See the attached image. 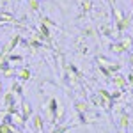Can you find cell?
I'll return each mask as SVG.
<instances>
[{
  "mask_svg": "<svg viewBox=\"0 0 133 133\" xmlns=\"http://www.w3.org/2000/svg\"><path fill=\"white\" fill-rule=\"evenodd\" d=\"M112 83H114V87H117V89H121V91H124V89L128 87V80H126V76H124V75H121V73L114 75Z\"/></svg>",
  "mask_w": 133,
  "mask_h": 133,
  "instance_id": "cell-1",
  "label": "cell"
},
{
  "mask_svg": "<svg viewBox=\"0 0 133 133\" xmlns=\"http://www.w3.org/2000/svg\"><path fill=\"white\" fill-rule=\"evenodd\" d=\"M20 114L23 115V119L25 121H29L32 117V105L29 101H25V99H21V105H20Z\"/></svg>",
  "mask_w": 133,
  "mask_h": 133,
  "instance_id": "cell-2",
  "label": "cell"
},
{
  "mask_svg": "<svg viewBox=\"0 0 133 133\" xmlns=\"http://www.w3.org/2000/svg\"><path fill=\"white\" fill-rule=\"evenodd\" d=\"M78 5H80V16H83V14H89L92 9H94V2L92 0H78Z\"/></svg>",
  "mask_w": 133,
  "mask_h": 133,
  "instance_id": "cell-3",
  "label": "cell"
},
{
  "mask_svg": "<svg viewBox=\"0 0 133 133\" xmlns=\"http://www.w3.org/2000/svg\"><path fill=\"white\" fill-rule=\"evenodd\" d=\"M32 126H34V131H36V133L43 131L44 121H43V115H41V114H34V115H32Z\"/></svg>",
  "mask_w": 133,
  "mask_h": 133,
  "instance_id": "cell-4",
  "label": "cell"
},
{
  "mask_svg": "<svg viewBox=\"0 0 133 133\" xmlns=\"http://www.w3.org/2000/svg\"><path fill=\"white\" fill-rule=\"evenodd\" d=\"M130 25H131L130 18H128V16H124L121 21H117V23H115V30L119 32V34H123L124 30H128V29H130Z\"/></svg>",
  "mask_w": 133,
  "mask_h": 133,
  "instance_id": "cell-5",
  "label": "cell"
},
{
  "mask_svg": "<svg viewBox=\"0 0 133 133\" xmlns=\"http://www.w3.org/2000/svg\"><path fill=\"white\" fill-rule=\"evenodd\" d=\"M98 30L101 32L103 36H107V37H112L114 36V27L108 23V21H103V23H99V29Z\"/></svg>",
  "mask_w": 133,
  "mask_h": 133,
  "instance_id": "cell-6",
  "label": "cell"
},
{
  "mask_svg": "<svg viewBox=\"0 0 133 133\" xmlns=\"http://www.w3.org/2000/svg\"><path fill=\"white\" fill-rule=\"evenodd\" d=\"M4 105H5V108L11 107V105H18V103H16V94L12 91H7L4 94Z\"/></svg>",
  "mask_w": 133,
  "mask_h": 133,
  "instance_id": "cell-7",
  "label": "cell"
},
{
  "mask_svg": "<svg viewBox=\"0 0 133 133\" xmlns=\"http://www.w3.org/2000/svg\"><path fill=\"white\" fill-rule=\"evenodd\" d=\"M75 110L78 114H87L91 110V105L87 101H75Z\"/></svg>",
  "mask_w": 133,
  "mask_h": 133,
  "instance_id": "cell-8",
  "label": "cell"
},
{
  "mask_svg": "<svg viewBox=\"0 0 133 133\" xmlns=\"http://www.w3.org/2000/svg\"><path fill=\"white\" fill-rule=\"evenodd\" d=\"M119 43H121V46H123L126 51H130L133 48V37H131V36H123Z\"/></svg>",
  "mask_w": 133,
  "mask_h": 133,
  "instance_id": "cell-9",
  "label": "cell"
},
{
  "mask_svg": "<svg viewBox=\"0 0 133 133\" xmlns=\"http://www.w3.org/2000/svg\"><path fill=\"white\" fill-rule=\"evenodd\" d=\"M16 76H18V78H20L21 82H27V80H30L32 73H30V69H29V68H21L20 71L16 73Z\"/></svg>",
  "mask_w": 133,
  "mask_h": 133,
  "instance_id": "cell-10",
  "label": "cell"
},
{
  "mask_svg": "<svg viewBox=\"0 0 133 133\" xmlns=\"http://www.w3.org/2000/svg\"><path fill=\"white\" fill-rule=\"evenodd\" d=\"M61 107V103H59V99L57 98H51L50 101H48V112L51 114V115H55V112H57V108Z\"/></svg>",
  "mask_w": 133,
  "mask_h": 133,
  "instance_id": "cell-11",
  "label": "cell"
},
{
  "mask_svg": "<svg viewBox=\"0 0 133 133\" xmlns=\"http://www.w3.org/2000/svg\"><path fill=\"white\" fill-rule=\"evenodd\" d=\"M112 18H114V23H117V21H121V20L124 18L123 11L119 9V7H115V5L112 7Z\"/></svg>",
  "mask_w": 133,
  "mask_h": 133,
  "instance_id": "cell-12",
  "label": "cell"
},
{
  "mask_svg": "<svg viewBox=\"0 0 133 133\" xmlns=\"http://www.w3.org/2000/svg\"><path fill=\"white\" fill-rule=\"evenodd\" d=\"M110 51H112V53H117V55L126 53V50L121 46V43H112V44H110Z\"/></svg>",
  "mask_w": 133,
  "mask_h": 133,
  "instance_id": "cell-13",
  "label": "cell"
},
{
  "mask_svg": "<svg viewBox=\"0 0 133 133\" xmlns=\"http://www.w3.org/2000/svg\"><path fill=\"white\" fill-rule=\"evenodd\" d=\"M11 91L14 92L16 96H23V87H21V83L20 82H12V85H11Z\"/></svg>",
  "mask_w": 133,
  "mask_h": 133,
  "instance_id": "cell-14",
  "label": "cell"
},
{
  "mask_svg": "<svg viewBox=\"0 0 133 133\" xmlns=\"http://www.w3.org/2000/svg\"><path fill=\"white\" fill-rule=\"evenodd\" d=\"M107 68H108V71H110V75H117V73L121 71V69H123V64H114V62H110V64H108V66H107Z\"/></svg>",
  "mask_w": 133,
  "mask_h": 133,
  "instance_id": "cell-15",
  "label": "cell"
},
{
  "mask_svg": "<svg viewBox=\"0 0 133 133\" xmlns=\"http://www.w3.org/2000/svg\"><path fill=\"white\" fill-rule=\"evenodd\" d=\"M121 121H119V124H121V128L123 130H126L128 126H130V115L128 114H121V117H119Z\"/></svg>",
  "mask_w": 133,
  "mask_h": 133,
  "instance_id": "cell-16",
  "label": "cell"
},
{
  "mask_svg": "<svg viewBox=\"0 0 133 133\" xmlns=\"http://www.w3.org/2000/svg\"><path fill=\"white\" fill-rule=\"evenodd\" d=\"M12 131H16V126H14V124L9 126V124L0 123V133H12Z\"/></svg>",
  "mask_w": 133,
  "mask_h": 133,
  "instance_id": "cell-17",
  "label": "cell"
},
{
  "mask_svg": "<svg viewBox=\"0 0 133 133\" xmlns=\"http://www.w3.org/2000/svg\"><path fill=\"white\" fill-rule=\"evenodd\" d=\"M23 59H25V57H23V55H20V53H9V55H7V61H9V62H14V64H16V62H21Z\"/></svg>",
  "mask_w": 133,
  "mask_h": 133,
  "instance_id": "cell-18",
  "label": "cell"
},
{
  "mask_svg": "<svg viewBox=\"0 0 133 133\" xmlns=\"http://www.w3.org/2000/svg\"><path fill=\"white\" fill-rule=\"evenodd\" d=\"M94 34H96V29H94V27H85L82 30V37H91Z\"/></svg>",
  "mask_w": 133,
  "mask_h": 133,
  "instance_id": "cell-19",
  "label": "cell"
},
{
  "mask_svg": "<svg viewBox=\"0 0 133 133\" xmlns=\"http://www.w3.org/2000/svg\"><path fill=\"white\" fill-rule=\"evenodd\" d=\"M98 94L101 96L103 99H107V101H112V94L107 91V89H99V91H98Z\"/></svg>",
  "mask_w": 133,
  "mask_h": 133,
  "instance_id": "cell-20",
  "label": "cell"
},
{
  "mask_svg": "<svg viewBox=\"0 0 133 133\" xmlns=\"http://www.w3.org/2000/svg\"><path fill=\"white\" fill-rule=\"evenodd\" d=\"M39 0H29V7H30V11H34V12H37L39 11Z\"/></svg>",
  "mask_w": 133,
  "mask_h": 133,
  "instance_id": "cell-21",
  "label": "cell"
},
{
  "mask_svg": "<svg viewBox=\"0 0 133 133\" xmlns=\"http://www.w3.org/2000/svg\"><path fill=\"white\" fill-rule=\"evenodd\" d=\"M76 117H78V123H80V124H89V123H91V121L87 119V114H78V112H76Z\"/></svg>",
  "mask_w": 133,
  "mask_h": 133,
  "instance_id": "cell-22",
  "label": "cell"
},
{
  "mask_svg": "<svg viewBox=\"0 0 133 133\" xmlns=\"http://www.w3.org/2000/svg\"><path fill=\"white\" fill-rule=\"evenodd\" d=\"M41 23H44L46 27H57V23L51 20V18H48V16H44V18H41Z\"/></svg>",
  "mask_w": 133,
  "mask_h": 133,
  "instance_id": "cell-23",
  "label": "cell"
},
{
  "mask_svg": "<svg viewBox=\"0 0 133 133\" xmlns=\"http://www.w3.org/2000/svg\"><path fill=\"white\" fill-rule=\"evenodd\" d=\"M2 75H4L5 78H12V76H16V71H14V68H7Z\"/></svg>",
  "mask_w": 133,
  "mask_h": 133,
  "instance_id": "cell-24",
  "label": "cell"
},
{
  "mask_svg": "<svg viewBox=\"0 0 133 133\" xmlns=\"http://www.w3.org/2000/svg\"><path fill=\"white\" fill-rule=\"evenodd\" d=\"M126 80H128V85H133V73L126 76Z\"/></svg>",
  "mask_w": 133,
  "mask_h": 133,
  "instance_id": "cell-25",
  "label": "cell"
},
{
  "mask_svg": "<svg viewBox=\"0 0 133 133\" xmlns=\"http://www.w3.org/2000/svg\"><path fill=\"white\" fill-rule=\"evenodd\" d=\"M130 64H131V66H133V53H131V55H130Z\"/></svg>",
  "mask_w": 133,
  "mask_h": 133,
  "instance_id": "cell-26",
  "label": "cell"
},
{
  "mask_svg": "<svg viewBox=\"0 0 133 133\" xmlns=\"http://www.w3.org/2000/svg\"><path fill=\"white\" fill-rule=\"evenodd\" d=\"M2 91H4V85H2V82H0V94H2Z\"/></svg>",
  "mask_w": 133,
  "mask_h": 133,
  "instance_id": "cell-27",
  "label": "cell"
},
{
  "mask_svg": "<svg viewBox=\"0 0 133 133\" xmlns=\"http://www.w3.org/2000/svg\"><path fill=\"white\" fill-rule=\"evenodd\" d=\"M119 133H126V130H121V131H119Z\"/></svg>",
  "mask_w": 133,
  "mask_h": 133,
  "instance_id": "cell-28",
  "label": "cell"
},
{
  "mask_svg": "<svg viewBox=\"0 0 133 133\" xmlns=\"http://www.w3.org/2000/svg\"><path fill=\"white\" fill-rule=\"evenodd\" d=\"M2 2H9V0H2Z\"/></svg>",
  "mask_w": 133,
  "mask_h": 133,
  "instance_id": "cell-29",
  "label": "cell"
}]
</instances>
